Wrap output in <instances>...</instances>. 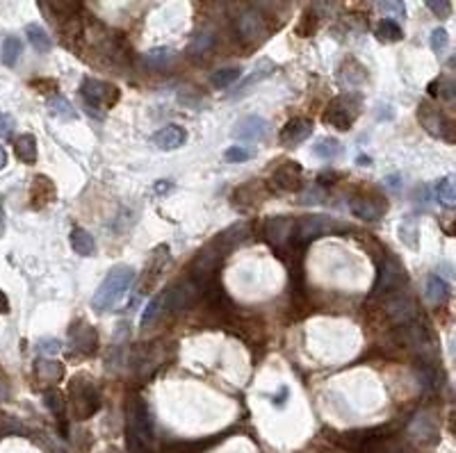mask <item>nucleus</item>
Masks as SVG:
<instances>
[{"label": "nucleus", "mask_w": 456, "mask_h": 453, "mask_svg": "<svg viewBox=\"0 0 456 453\" xmlns=\"http://www.w3.org/2000/svg\"><path fill=\"white\" fill-rule=\"evenodd\" d=\"M135 276L137 273H135L133 266H126V264L115 266V269L103 278V283L98 285L94 298H91V307L98 310V312L117 310L121 298H124L130 287H133Z\"/></svg>", "instance_id": "1"}, {"label": "nucleus", "mask_w": 456, "mask_h": 453, "mask_svg": "<svg viewBox=\"0 0 456 453\" xmlns=\"http://www.w3.org/2000/svg\"><path fill=\"white\" fill-rule=\"evenodd\" d=\"M151 141H153V146L160 151H176L187 141V132L180 126H174V123H171V126L158 130L156 135L151 137Z\"/></svg>", "instance_id": "17"}, {"label": "nucleus", "mask_w": 456, "mask_h": 453, "mask_svg": "<svg viewBox=\"0 0 456 453\" xmlns=\"http://www.w3.org/2000/svg\"><path fill=\"white\" fill-rule=\"evenodd\" d=\"M418 374H420V383L424 387L433 389L435 385H438V369H435L429 360H422V365L418 367Z\"/></svg>", "instance_id": "36"}, {"label": "nucleus", "mask_w": 456, "mask_h": 453, "mask_svg": "<svg viewBox=\"0 0 456 453\" xmlns=\"http://www.w3.org/2000/svg\"><path fill=\"white\" fill-rule=\"evenodd\" d=\"M374 35H377V39L383 41V44H394V41H402L404 30L399 28V23H394V20L383 18L377 25V30H374Z\"/></svg>", "instance_id": "25"}, {"label": "nucleus", "mask_w": 456, "mask_h": 453, "mask_svg": "<svg viewBox=\"0 0 456 453\" xmlns=\"http://www.w3.org/2000/svg\"><path fill=\"white\" fill-rule=\"evenodd\" d=\"M448 46H450V35H448V30L435 28L433 33H431V48H433V53H435V55H443L445 50H448Z\"/></svg>", "instance_id": "39"}, {"label": "nucleus", "mask_w": 456, "mask_h": 453, "mask_svg": "<svg viewBox=\"0 0 456 453\" xmlns=\"http://www.w3.org/2000/svg\"><path fill=\"white\" fill-rule=\"evenodd\" d=\"M312 151H315V155L322 158V160H331V158H338L340 153H342V143L338 139H331V137H324L320 139L315 146H312Z\"/></svg>", "instance_id": "31"}, {"label": "nucleus", "mask_w": 456, "mask_h": 453, "mask_svg": "<svg viewBox=\"0 0 456 453\" xmlns=\"http://www.w3.org/2000/svg\"><path fill=\"white\" fill-rule=\"evenodd\" d=\"M386 312L394 324H407L411 319H415V303L413 298L404 296L402 292H392L388 294V303H386Z\"/></svg>", "instance_id": "15"}, {"label": "nucleus", "mask_w": 456, "mask_h": 453, "mask_svg": "<svg viewBox=\"0 0 456 453\" xmlns=\"http://www.w3.org/2000/svg\"><path fill=\"white\" fill-rule=\"evenodd\" d=\"M35 374L42 380H48V383H59L64 378V365L57 363V360L42 358L35 363Z\"/></svg>", "instance_id": "20"}, {"label": "nucleus", "mask_w": 456, "mask_h": 453, "mask_svg": "<svg viewBox=\"0 0 456 453\" xmlns=\"http://www.w3.org/2000/svg\"><path fill=\"white\" fill-rule=\"evenodd\" d=\"M429 94L438 100L454 102V80L452 78H435L429 85Z\"/></svg>", "instance_id": "28"}, {"label": "nucleus", "mask_w": 456, "mask_h": 453, "mask_svg": "<svg viewBox=\"0 0 456 453\" xmlns=\"http://www.w3.org/2000/svg\"><path fill=\"white\" fill-rule=\"evenodd\" d=\"M251 160V151L245 146H230L224 153V162L228 164H242V162H249Z\"/></svg>", "instance_id": "40"}, {"label": "nucleus", "mask_w": 456, "mask_h": 453, "mask_svg": "<svg viewBox=\"0 0 456 453\" xmlns=\"http://www.w3.org/2000/svg\"><path fill=\"white\" fill-rule=\"evenodd\" d=\"M286 399H288V387H281V392H279V399H276V396H274V406H279V408H281L283 404H286Z\"/></svg>", "instance_id": "48"}, {"label": "nucleus", "mask_w": 456, "mask_h": 453, "mask_svg": "<svg viewBox=\"0 0 456 453\" xmlns=\"http://www.w3.org/2000/svg\"><path fill=\"white\" fill-rule=\"evenodd\" d=\"M25 35L30 39V44H33V48H37L39 53H50V48H53V41H50L48 33L42 28V25H37V23H30L25 28Z\"/></svg>", "instance_id": "24"}, {"label": "nucleus", "mask_w": 456, "mask_h": 453, "mask_svg": "<svg viewBox=\"0 0 456 453\" xmlns=\"http://www.w3.org/2000/svg\"><path fill=\"white\" fill-rule=\"evenodd\" d=\"M404 283H407L404 266L394 255H386L377 266V281H374V287H372V296H379V294L388 296L392 292H399Z\"/></svg>", "instance_id": "4"}, {"label": "nucleus", "mask_w": 456, "mask_h": 453, "mask_svg": "<svg viewBox=\"0 0 456 453\" xmlns=\"http://www.w3.org/2000/svg\"><path fill=\"white\" fill-rule=\"evenodd\" d=\"M274 71H276V64H274L271 59H262L260 64H256V69H253V73L242 82L240 85V89H249V87H253L256 82H260V80H265V78H269Z\"/></svg>", "instance_id": "29"}, {"label": "nucleus", "mask_w": 456, "mask_h": 453, "mask_svg": "<svg viewBox=\"0 0 456 453\" xmlns=\"http://www.w3.org/2000/svg\"><path fill=\"white\" fill-rule=\"evenodd\" d=\"M435 199H438L443 205H448V208H454L456 205V187H454L452 176L443 178L438 184H435Z\"/></svg>", "instance_id": "30"}, {"label": "nucleus", "mask_w": 456, "mask_h": 453, "mask_svg": "<svg viewBox=\"0 0 456 453\" xmlns=\"http://www.w3.org/2000/svg\"><path fill=\"white\" fill-rule=\"evenodd\" d=\"M176 53L171 48H156V50H151V53L146 55L148 61H153V64H167V61L174 57Z\"/></svg>", "instance_id": "42"}, {"label": "nucleus", "mask_w": 456, "mask_h": 453, "mask_svg": "<svg viewBox=\"0 0 456 453\" xmlns=\"http://www.w3.org/2000/svg\"><path fill=\"white\" fill-rule=\"evenodd\" d=\"M69 346L76 355L89 358V355H94L98 348V335L87 322L78 319V322L69 328Z\"/></svg>", "instance_id": "7"}, {"label": "nucleus", "mask_w": 456, "mask_h": 453, "mask_svg": "<svg viewBox=\"0 0 456 453\" xmlns=\"http://www.w3.org/2000/svg\"><path fill=\"white\" fill-rule=\"evenodd\" d=\"M424 3L438 18H448L452 14V0H424Z\"/></svg>", "instance_id": "41"}, {"label": "nucleus", "mask_w": 456, "mask_h": 453, "mask_svg": "<svg viewBox=\"0 0 456 453\" xmlns=\"http://www.w3.org/2000/svg\"><path fill=\"white\" fill-rule=\"evenodd\" d=\"M44 401L48 410L53 413L59 421H62V435H66V424H64V410H66V404H64V396L57 392V389H48L44 394Z\"/></svg>", "instance_id": "26"}, {"label": "nucleus", "mask_w": 456, "mask_h": 453, "mask_svg": "<svg viewBox=\"0 0 456 453\" xmlns=\"http://www.w3.org/2000/svg\"><path fill=\"white\" fill-rule=\"evenodd\" d=\"M336 221L329 219V217H322V214H310V217H301L295 221V228H292V240H290V246L292 249H303V246H308L312 240H317V237L331 233L336 228Z\"/></svg>", "instance_id": "3"}, {"label": "nucleus", "mask_w": 456, "mask_h": 453, "mask_svg": "<svg viewBox=\"0 0 456 453\" xmlns=\"http://www.w3.org/2000/svg\"><path fill=\"white\" fill-rule=\"evenodd\" d=\"M14 153H16V158L21 162L35 164L37 162V139H35V135H30V132H25V135H18L14 139Z\"/></svg>", "instance_id": "21"}, {"label": "nucleus", "mask_w": 456, "mask_h": 453, "mask_svg": "<svg viewBox=\"0 0 456 453\" xmlns=\"http://www.w3.org/2000/svg\"><path fill=\"white\" fill-rule=\"evenodd\" d=\"M12 130H14V119L5 114V112H0V137H7Z\"/></svg>", "instance_id": "46"}, {"label": "nucleus", "mask_w": 456, "mask_h": 453, "mask_svg": "<svg viewBox=\"0 0 456 453\" xmlns=\"http://www.w3.org/2000/svg\"><path fill=\"white\" fill-rule=\"evenodd\" d=\"M312 130H315V123L310 119H303V117L290 119L286 126H283L279 139L286 148H295V146H301V143L312 135Z\"/></svg>", "instance_id": "10"}, {"label": "nucleus", "mask_w": 456, "mask_h": 453, "mask_svg": "<svg viewBox=\"0 0 456 453\" xmlns=\"http://www.w3.org/2000/svg\"><path fill=\"white\" fill-rule=\"evenodd\" d=\"M235 28H238V35L242 37V41H247V44L265 39V35H267V23L258 9H245V12L238 16Z\"/></svg>", "instance_id": "9"}, {"label": "nucleus", "mask_w": 456, "mask_h": 453, "mask_svg": "<svg viewBox=\"0 0 456 453\" xmlns=\"http://www.w3.org/2000/svg\"><path fill=\"white\" fill-rule=\"evenodd\" d=\"M59 348H62V344H59L57 339H53V337H46V339H42V342L37 344V351L44 353V355H55Z\"/></svg>", "instance_id": "44"}, {"label": "nucleus", "mask_w": 456, "mask_h": 453, "mask_svg": "<svg viewBox=\"0 0 456 453\" xmlns=\"http://www.w3.org/2000/svg\"><path fill=\"white\" fill-rule=\"evenodd\" d=\"M7 312H9V298L3 290H0V314H7Z\"/></svg>", "instance_id": "47"}, {"label": "nucleus", "mask_w": 456, "mask_h": 453, "mask_svg": "<svg viewBox=\"0 0 456 453\" xmlns=\"http://www.w3.org/2000/svg\"><path fill=\"white\" fill-rule=\"evenodd\" d=\"M71 392V410H74V417L78 421L89 419L91 415L98 413L100 408V392L98 387L91 383V380L83 374L78 376L69 387Z\"/></svg>", "instance_id": "2"}, {"label": "nucleus", "mask_w": 456, "mask_h": 453, "mask_svg": "<svg viewBox=\"0 0 456 453\" xmlns=\"http://www.w3.org/2000/svg\"><path fill=\"white\" fill-rule=\"evenodd\" d=\"M242 78V69L240 66H228V69H219L215 73L210 76V82L219 89H226L230 85H235V82Z\"/></svg>", "instance_id": "27"}, {"label": "nucleus", "mask_w": 456, "mask_h": 453, "mask_svg": "<svg viewBox=\"0 0 456 453\" xmlns=\"http://www.w3.org/2000/svg\"><path fill=\"white\" fill-rule=\"evenodd\" d=\"M48 107H50V112H53L55 117H59V119H66V121H71V119H76V110H74V105L64 98V96H50L48 98Z\"/></svg>", "instance_id": "32"}, {"label": "nucleus", "mask_w": 456, "mask_h": 453, "mask_svg": "<svg viewBox=\"0 0 456 453\" xmlns=\"http://www.w3.org/2000/svg\"><path fill=\"white\" fill-rule=\"evenodd\" d=\"M5 164H7V153L3 146H0V169H5Z\"/></svg>", "instance_id": "51"}, {"label": "nucleus", "mask_w": 456, "mask_h": 453, "mask_svg": "<svg viewBox=\"0 0 456 453\" xmlns=\"http://www.w3.org/2000/svg\"><path fill=\"white\" fill-rule=\"evenodd\" d=\"M292 228H295V219H288V217L269 219L265 223V240L274 246V249L281 251V249H286V246H290Z\"/></svg>", "instance_id": "13"}, {"label": "nucleus", "mask_w": 456, "mask_h": 453, "mask_svg": "<svg viewBox=\"0 0 456 453\" xmlns=\"http://www.w3.org/2000/svg\"><path fill=\"white\" fill-rule=\"evenodd\" d=\"M338 80L342 82L344 87H361L365 80H368V71L363 69V64H358L356 59H347L340 66Z\"/></svg>", "instance_id": "19"}, {"label": "nucleus", "mask_w": 456, "mask_h": 453, "mask_svg": "<svg viewBox=\"0 0 456 453\" xmlns=\"http://www.w3.org/2000/svg\"><path fill=\"white\" fill-rule=\"evenodd\" d=\"M80 94L83 98L89 102V105H105V107H112L115 102L119 100L121 91L110 85V82L103 80H94V78H85L83 80V87H80Z\"/></svg>", "instance_id": "8"}, {"label": "nucleus", "mask_w": 456, "mask_h": 453, "mask_svg": "<svg viewBox=\"0 0 456 453\" xmlns=\"http://www.w3.org/2000/svg\"><path fill=\"white\" fill-rule=\"evenodd\" d=\"M271 184L281 192H299L303 184V169L297 162H283L271 173Z\"/></svg>", "instance_id": "12"}, {"label": "nucleus", "mask_w": 456, "mask_h": 453, "mask_svg": "<svg viewBox=\"0 0 456 453\" xmlns=\"http://www.w3.org/2000/svg\"><path fill=\"white\" fill-rule=\"evenodd\" d=\"M269 132V126L265 119L260 117H247L235 123V128H233V137L235 139H242V141H260L265 139Z\"/></svg>", "instance_id": "14"}, {"label": "nucleus", "mask_w": 456, "mask_h": 453, "mask_svg": "<svg viewBox=\"0 0 456 453\" xmlns=\"http://www.w3.org/2000/svg\"><path fill=\"white\" fill-rule=\"evenodd\" d=\"M399 237H402L404 244L411 246V249H415V246H418V223H415V219H404L402 221Z\"/></svg>", "instance_id": "37"}, {"label": "nucleus", "mask_w": 456, "mask_h": 453, "mask_svg": "<svg viewBox=\"0 0 456 453\" xmlns=\"http://www.w3.org/2000/svg\"><path fill=\"white\" fill-rule=\"evenodd\" d=\"M411 430H415V435H420V440H424V442H433L438 440V430H435V424L431 419H427V417H418L415 419V424L411 426Z\"/></svg>", "instance_id": "33"}, {"label": "nucleus", "mask_w": 456, "mask_h": 453, "mask_svg": "<svg viewBox=\"0 0 456 453\" xmlns=\"http://www.w3.org/2000/svg\"><path fill=\"white\" fill-rule=\"evenodd\" d=\"M9 399V387L3 378H0V401H7Z\"/></svg>", "instance_id": "49"}, {"label": "nucleus", "mask_w": 456, "mask_h": 453, "mask_svg": "<svg viewBox=\"0 0 456 453\" xmlns=\"http://www.w3.org/2000/svg\"><path fill=\"white\" fill-rule=\"evenodd\" d=\"M199 287L187 281V283H178L174 285L171 290L165 292V307L169 312H178V310H185V307H189L192 303L197 301V296H199Z\"/></svg>", "instance_id": "11"}, {"label": "nucleus", "mask_w": 456, "mask_h": 453, "mask_svg": "<svg viewBox=\"0 0 456 453\" xmlns=\"http://www.w3.org/2000/svg\"><path fill=\"white\" fill-rule=\"evenodd\" d=\"M71 249H74L78 255L89 257L96 253V242L85 228H74L71 230Z\"/></svg>", "instance_id": "22"}, {"label": "nucleus", "mask_w": 456, "mask_h": 453, "mask_svg": "<svg viewBox=\"0 0 456 453\" xmlns=\"http://www.w3.org/2000/svg\"><path fill=\"white\" fill-rule=\"evenodd\" d=\"M210 48H212V35L204 33V35H199L194 39V44H192V53L201 55V53H206V50H210Z\"/></svg>", "instance_id": "43"}, {"label": "nucleus", "mask_w": 456, "mask_h": 453, "mask_svg": "<svg viewBox=\"0 0 456 453\" xmlns=\"http://www.w3.org/2000/svg\"><path fill=\"white\" fill-rule=\"evenodd\" d=\"M379 7L386 16H394V18L407 16V5H404V0H379Z\"/></svg>", "instance_id": "38"}, {"label": "nucleus", "mask_w": 456, "mask_h": 453, "mask_svg": "<svg viewBox=\"0 0 456 453\" xmlns=\"http://www.w3.org/2000/svg\"><path fill=\"white\" fill-rule=\"evenodd\" d=\"M349 205H351V212L363 221H379L383 217V212H386V203H381L372 196H356L351 199Z\"/></svg>", "instance_id": "16"}, {"label": "nucleus", "mask_w": 456, "mask_h": 453, "mask_svg": "<svg viewBox=\"0 0 456 453\" xmlns=\"http://www.w3.org/2000/svg\"><path fill=\"white\" fill-rule=\"evenodd\" d=\"M450 296V285L440 276H429L427 281V298L431 305H443Z\"/></svg>", "instance_id": "23"}, {"label": "nucleus", "mask_w": 456, "mask_h": 453, "mask_svg": "<svg viewBox=\"0 0 456 453\" xmlns=\"http://www.w3.org/2000/svg\"><path fill=\"white\" fill-rule=\"evenodd\" d=\"M162 310H165V292L151 298V303L146 305L144 314H141V328H146L148 324H153L156 319H158V314H160Z\"/></svg>", "instance_id": "35"}, {"label": "nucleus", "mask_w": 456, "mask_h": 453, "mask_svg": "<svg viewBox=\"0 0 456 453\" xmlns=\"http://www.w3.org/2000/svg\"><path fill=\"white\" fill-rule=\"evenodd\" d=\"M30 203H33V208L35 210H42V208H46V205H50L55 201V196H57V189H55V184H53V180L50 178H46V176H37L35 180H33V187H30Z\"/></svg>", "instance_id": "18"}, {"label": "nucleus", "mask_w": 456, "mask_h": 453, "mask_svg": "<svg viewBox=\"0 0 456 453\" xmlns=\"http://www.w3.org/2000/svg\"><path fill=\"white\" fill-rule=\"evenodd\" d=\"M5 235V210H3V205H0V237Z\"/></svg>", "instance_id": "50"}, {"label": "nucleus", "mask_w": 456, "mask_h": 453, "mask_svg": "<svg viewBox=\"0 0 456 453\" xmlns=\"http://www.w3.org/2000/svg\"><path fill=\"white\" fill-rule=\"evenodd\" d=\"M358 112H361L358 98L340 96V98H333L327 105V110H324V121L338 130H349L353 126V121H356Z\"/></svg>", "instance_id": "5"}, {"label": "nucleus", "mask_w": 456, "mask_h": 453, "mask_svg": "<svg viewBox=\"0 0 456 453\" xmlns=\"http://www.w3.org/2000/svg\"><path fill=\"white\" fill-rule=\"evenodd\" d=\"M21 39H16V37H7L5 39V44H3V64L5 66H14L16 64V59L21 57Z\"/></svg>", "instance_id": "34"}, {"label": "nucleus", "mask_w": 456, "mask_h": 453, "mask_svg": "<svg viewBox=\"0 0 456 453\" xmlns=\"http://www.w3.org/2000/svg\"><path fill=\"white\" fill-rule=\"evenodd\" d=\"M306 194H308V196H303V199H301V203H303V205H320V203L324 201V189L320 187V184H317V187L308 189Z\"/></svg>", "instance_id": "45"}, {"label": "nucleus", "mask_w": 456, "mask_h": 453, "mask_svg": "<svg viewBox=\"0 0 456 453\" xmlns=\"http://www.w3.org/2000/svg\"><path fill=\"white\" fill-rule=\"evenodd\" d=\"M418 119L422 123V128L429 132V135L445 139V141H454V123L448 114L431 105V102H422L420 110H418Z\"/></svg>", "instance_id": "6"}]
</instances>
